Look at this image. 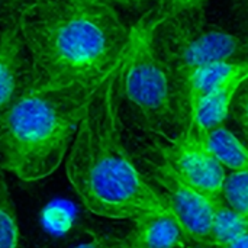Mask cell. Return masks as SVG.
<instances>
[{"mask_svg": "<svg viewBox=\"0 0 248 248\" xmlns=\"http://www.w3.org/2000/svg\"><path fill=\"white\" fill-rule=\"evenodd\" d=\"M19 228L16 208L0 169V248H17Z\"/></svg>", "mask_w": 248, "mask_h": 248, "instance_id": "obj_13", "label": "cell"}, {"mask_svg": "<svg viewBox=\"0 0 248 248\" xmlns=\"http://www.w3.org/2000/svg\"><path fill=\"white\" fill-rule=\"evenodd\" d=\"M248 78V61L240 60L235 68L225 76L212 92L203 99L196 118L190 128L198 134L208 137V134L224 125L228 113L231 110L232 102L241 87V84Z\"/></svg>", "mask_w": 248, "mask_h": 248, "instance_id": "obj_9", "label": "cell"}, {"mask_svg": "<svg viewBox=\"0 0 248 248\" xmlns=\"http://www.w3.org/2000/svg\"><path fill=\"white\" fill-rule=\"evenodd\" d=\"M208 144L221 164L231 171L248 173V145L224 125L208 134Z\"/></svg>", "mask_w": 248, "mask_h": 248, "instance_id": "obj_11", "label": "cell"}, {"mask_svg": "<svg viewBox=\"0 0 248 248\" xmlns=\"http://www.w3.org/2000/svg\"><path fill=\"white\" fill-rule=\"evenodd\" d=\"M108 1H110V3H119L122 6H137L142 0H108Z\"/></svg>", "mask_w": 248, "mask_h": 248, "instance_id": "obj_18", "label": "cell"}, {"mask_svg": "<svg viewBox=\"0 0 248 248\" xmlns=\"http://www.w3.org/2000/svg\"><path fill=\"white\" fill-rule=\"evenodd\" d=\"M73 248H132L129 244L128 237L125 238H113V237H105V238H97L84 244H80Z\"/></svg>", "mask_w": 248, "mask_h": 248, "instance_id": "obj_16", "label": "cell"}, {"mask_svg": "<svg viewBox=\"0 0 248 248\" xmlns=\"http://www.w3.org/2000/svg\"><path fill=\"white\" fill-rule=\"evenodd\" d=\"M10 1H13V3H15L16 6H19V9H20V7H23V6H25L28 1H31V0H10Z\"/></svg>", "mask_w": 248, "mask_h": 248, "instance_id": "obj_21", "label": "cell"}, {"mask_svg": "<svg viewBox=\"0 0 248 248\" xmlns=\"http://www.w3.org/2000/svg\"><path fill=\"white\" fill-rule=\"evenodd\" d=\"M97 87L28 86L0 121V169L23 182L51 176L65 160Z\"/></svg>", "mask_w": 248, "mask_h": 248, "instance_id": "obj_3", "label": "cell"}, {"mask_svg": "<svg viewBox=\"0 0 248 248\" xmlns=\"http://www.w3.org/2000/svg\"><path fill=\"white\" fill-rule=\"evenodd\" d=\"M33 89L99 86L122 61L129 28L112 3L31 0L16 16Z\"/></svg>", "mask_w": 248, "mask_h": 248, "instance_id": "obj_1", "label": "cell"}, {"mask_svg": "<svg viewBox=\"0 0 248 248\" xmlns=\"http://www.w3.org/2000/svg\"><path fill=\"white\" fill-rule=\"evenodd\" d=\"M71 3H77V4H96V3H105L108 0H68ZM110 3V1H108Z\"/></svg>", "mask_w": 248, "mask_h": 248, "instance_id": "obj_19", "label": "cell"}, {"mask_svg": "<svg viewBox=\"0 0 248 248\" xmlns=\"http://www.w3.org/2000/svg\"><path fill=\"white\" fill-rule=\"evenodd\" d=\"M32 78L29 55L17 19L0 26V121L28 89Z\"/></svg>", "mask_w": 248, "mask_h": 248, "instance_id": "obj_8", "label": "cell"}, {"mask_svg": "<svg viewBox=\"0 0 248 248\" xmlns=\"http://www.w3.org/2000/svg\"><path fill=\"white\" fill-rule=\"evenodd\" d=\"M244 1H246V4H247V6H248V0H244Z\"/></svg>", "mask_w": 248, "mask_h": 248, "instance_id": "obj_23", "label": "cell"}, {"mask_svg": "<svg viewBox=\"0 0 248 248\" xmlns=\"http://www.w3.org/2000/svg\"><path fill=\"white\" fill-rule=\"evenodd\" d=\"M243 135H244V138H246V141H247L248 144V128L247 129H243Z\"/></svg>", "mask_w": 248, "mask_h": 248, "instance_id": "obj_22", "label": "cell"}, {"mask_svg": "<svg viewBox=\"0 0 248 248\" xmlns=\"http://www.w3.org/2000/svg\"><path fill=\"white\" fill-rule=\"evenodd\" d=\"M154 45L176 90L196 68L214 61H237L247 52L240 36L208 23L201 12L157 19Z\"/></svg>", "mask_w": 248, "mask_h": 248, "instance_id": "obj_5", "label": "cell"}, {"mask_svg": "<svg viewBox=\"0 0 248 248\" xmlns=\"http://www.w3.org/2000/svg\"><path fill=\"white\" fill-rule=\"evenodd\" d=\"M158 151L185 183L214 202L222 201L225 167L211 150L206 137L186 129L170 145L158 147Z\"/></svg>", "mask_w": 248, "mask_h": 248, "instance_id": "obj_7", "label": "cell"}, {"mask_svg": "<svg viewBox=\"0 0 248 248\" xmlns=\"http://www.w3.org/2000/svg\"><path fill=\"white\" fill-rule=\"evenodd\" d=\"M183 248H214V246H209V244H199V243H187Z\"/></svg>", "mask_w": 248, "mask_h": 248, "instance_id": "obj_20", "label": "cell"}, {"mask_svg": "<svg viewBox=\"0 0 248 248\" xmlns=\"http://www.w3.org/2000/svg\"><path fill=\"white\" fill-rule=\"evenodd\" d=\"M206 0H157L154 15L158 20L185 13H199Z\"/></svg>", "mask_w": 248, "mask_h": 248, "instance_id": "obj_15", "label": "cell"}, {"mask_svg": "<svg viewBox=\"0 0 248 248\" xmlns=\"http://www.w3.org/2000/svg\"><path fill=\"white\" fill-rule=\"evenodd\" d=\"M157 17L147 12L132 28L121 62V99L150 132L167 135L182 126L174 80L154 45Z\"/></svg>", "mask_w": 248, "mask_h": 248, "instance_id": "obj_4", "label": "cell"}, {"mask_svg": "<svg viewBox=\"0 0 248 248\" xmlns=\"http://www.w3.org/2000/svg\"><path fill=\"white\" fill-rule=\"evenodd\" d=\"M215 248H248V232L237 237V238H232L227 243H222Z\"/></svg>", "mask_w": 248, "mask_h": 248, "instance_id": "obj_17", "label": "cell"}, {"mask_svg": "<svg viewBox=\"0 0 248 248\" xmlns=\"http://www.w3.org/2000/svg\"><path fill=\"white\" fill-rule=\"evenodd\" d=\"M150 180L160 187V195L169 209L179 219L189 241L209 244L214 214L218 202L205 198L185 183L164 157L160 161L145 160Z\"/></svg>", "mask_w": 248, "mask_h": 248, "instance_id": "obj_6", "label": "cell"}, {"mask_svg": "<svg viewBox=\"0 0 248 248\" xmlns=\"http://www.w3.org/2000/svg\"><path fill=\"white\" fill-rule=\"evenodd\" d=\"M126 237L132 248H183L190 243L171 211L138 218Z\"/></svg>", "mask_w": 248, "mask_h": 248, "instance_id": "obj_10", "label": "cell"}, {"mask_svg": "<svg viewBox=\"0 0 248 248\" xmlns=\"http://www.w3.org/2000/svg\"><path fill=\"white\" fill-rule=\"evenodd\" d=\"M222 201L240 215L248 217V173L232 171L227 174L222 186Z\"/></svg>", "mask_w": 248, "mask_h": 248, "instance_id": "obj_14", "label": "cell"}, {"mask_svg": "<svg viewBox=\"0 0 248 248\" xmlns=\"http://www.w3.org/2000/svg\"><path fill=\"white\" fill-rule=\"evenodd\" d=\"M121 62L92 94L64 161L67 179L87 211L134 222L170 209L124 144Z\"/></svg>", "mask_w": 248, "mask_h": 248, "instance_id": "obj_2", "label": "cell"}, {"mask_svg": "<svg viewBox=\"0 0 248 248\" xmlns=\"http://www.w3.org/2000/svg\"><path fill=\"white\" fill-rule=\"evenodd\" d=\"M246 232H248V217L240 215L224 201L218 202L214 214L209 246L217 247Z\"/></svg>", "mask_w": 248, "mask_h": 248, "instance_id": "obj_12", "label": "cell"}]
</instances>
